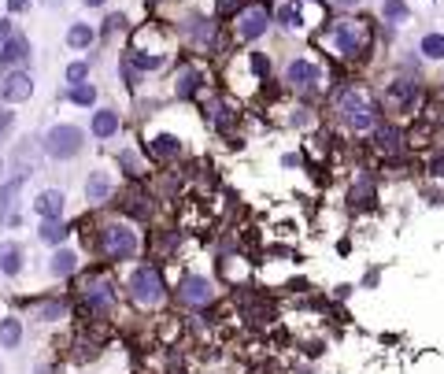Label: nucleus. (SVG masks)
Instances as JSON below:
<instances>
[{
    "instance_id": "obj_10",
    "label": "nucleus",
    "mask_w": 444,
    "mask_h": 374,
    "mask_svg": "<svg viewBox=\"0 0 444 374\" xmlns=\"http://www.w3.org/2000/svg\"><path fill=\"white\" fill-rule=\"evenodd\" d=\"M130 297L137 300V304H148V308L160 304V300H163V275L152 263L134 267V275H130Z\"/></svg>"
},
{
    "instance_id": "obj_23",
    "label": "nucleus",
    "mask_w": 444,
    "mask_h": 374,
    "mask_svg": "<svg viewBox=\"0 0 444 374\" xmlns=\"http://www.w3.org/2000/svg\"><path fill=\"white\" fill-rule=\"evenodd\" d=\"M93 41H96V30L89 23H70L67 26V49H75V52H89L93 49Z\"/></svg>"
},
{
    "instance_id": "obj_35",
    "label": "nucleus",
    "mask_w": 444,
    "mask_h": 374,
    "mask_svg": "<svg viewBox=\"0 0 444 374\" xmlns=\"http://www.w3.org/2000/svg\"><path fill=\"white\" fill-rule=\"evenodd\" d=\"M63 78H67V85H82V82H89V60H75V63H67Z\"/></svg>"
},
{
    "instance_id": "obj_28",
    "label": "nucleus",
    "mask_w": 444,
    "mask_h": 374,
    "mask_svg": "<svg viewBox=\"0 0 444 374\" xmlns=\"http://www.w3.org/2000/svg\"><path fill=\"white\" fill-rule=\"evenodd\" d=\"M67 100H70L75 108H96L100 93H96L93 82H82V85H70V89H67Z\"/></svg>"
},
{
    "instance_id": "obj_24",
    "label": "nucleus",
    "mask_w": 444,
    "mask_h": 374,
    "mask_svg": "<svg viewBox=\"0 0 444 374\" xmlns=\"http://www.w3.org/2000/svg\"><path fill=\"white\" fill-rule=\"evenodd\" d=\"M75 270H78V252L75 249H60L49 260V275H56V278H75Z\"/></svg>"
},
{
    "instance_id": "obj_6",
    "label": "nucleus",
    "mask_w": 444,
    "mask_h": 374,
    "mask_svg": "<svg viewBox=\"0 0 444 374\" xmlns=\"http://www.w3.org/2000/svg\"><path fill=\"white\" fill-rule=\"evenodd\" d=\"M270 23H274V15H270V4H267V0H248V4L230 19L234 45H255V41L270 30Z\"/></svg>"
},
{
    "instance_id": "obj_44",
    "label": "nucleus",
    "mask_w": 444,
    "mask_h": 374,
    "mask_svg": "<svg viewBox=\"0 0 444 374\" xmlns=\"http://www.w3.org/2000/svg\"><path fill=\"white\" fill-rule=\"evenodd\" d=\"M45 4H49V8H60V4H63V0H45Z\"/></svg>"
},
{
    "instance_id": "obj_15",
    "label": "nucleus",
    "mask_w": 444,
    "mask_h": 374,
    "mask_svg": "<svg viewBox=\"0 0 444 374\" xmlns=\"http://www.w3.org/2000/svg\"><path fill=\"white\" fill-rule=\"evenodd\" d=\"M0 67L4 70H19V67H30V37L26 34H11L0 49Z\"/></svg>"
},
{
    "instance_id": "obj_17",
    "label": "nucleus",
    "mask_w": 444,
    "mask_h": 374,
    "mask_svg": "<svg viewBox=\"0 0 444 374\" xmlns=\"http://www.w3.org/2000/svg\"><path fill=\"white\" fill-rule=\"evenodd\" d=\"M30 175H34V167H19L15 178H8L4 185H0V226H8L11 208H15V200H19V193H23V185H26Z\"/></svg>"
},
{
    "instance_id": "obj_25",
    "label": "nucleus",
    "mask_w": 444,
    "mask_h": 374,
    "mask_svg": "<svg viewBox=\"0 0 444 374\" xmlns=\"http://www.w3.org/2000/svg\"><path fill=\"white\" fill-rule=\"evenodd\" d=\"M70 223H63V219H41V230H37V237L45 241V244H63L67 237H70Z\"/></svg>"
},
{
    "instance_id": "obj_27",
    "label": "nucleus",
    "mask_w": 444,
    "mask_h": 374,
    "mask_svg": "<svg viewBox=\"0 0 444 374\" xmlns=\"http://www.w3.org/2000/svg\"><path fill=\"white\" fill-rule=\"evenodd\" d=\"M126 30H130V15H126V11H111V15H104V26L96 30V37L108 45L115 34H126Z\"/></svg>"
},
{
    "instance_id": "obj_2",
    "label": "nucleus",
    "mask_w": 444,
    "mask_h": 374,
    "mask_svg": "<svg viewBox=\"0 0 444 374\" xmlns=\"http://www.w3.org/2000/svg\"><path fill=\"white\" fill-rule=\"evenodd\" d=\"M319 45L334 56V60L355 63L370 52V45H374V26L360 15H345V11H341L337 19L326 23V30L319 34Z\"/></svg>"
},
{
    "instance_id": "obj_22",
    "label": "nucleus",
    "mask_w": 444,
    "mask_h": 374,
    "mask_svg": "<svg viewBox=\"0 0 444 374\" xmlns=\"http://www.w3.org/2000/svg\"><path fill=\"white\" fill-rule=\"evenodd\" d=\"M274 23L281 26V30H304V8H300V0H285V4H278L274 11Z\"/></svg>"
},
{
    "instance_id": "obj_30",
    "label": "nucleus",
    "mask_w": 444,
    "mask_h": 374,
    "mask_svg": "<svg viewBox=\"0 0 444 374\" xmlns=\"http://www.w3.org/2000/svg\"><path fill=\"white\" fill-rule=\"evenodd\" d=\"M245 67L255 82H270V56L267 52H245Z\"/></svg>"
},
{
    "instance_id": "obj_39",
    "label": "nucleus",
    "mask_w": 444,
    "mask_h": 374,
    "mask_svg": "<svg viewBox=\"0 0 444 374\" xmlns=\"http://www.w3.org/2000/svg\"><path fill=\"white\" fill-rule=\"evenodd\" d=\"M326 4H334L337 11H355V8L363 4V0H326Z\"/></svg>"
},
{
    "instance_id": "obj_33",
    "label": "nucleus",
    "mask_w": 444,
    "mask_h": 374,
    "mask_svg": "<svg viewBox=\"0 0 444 374\" xmlns=\"http://www.w3.org/2000/svg\"><path fill=\"white\" fill-rule=\"evenodd\" d=\"M245 4H248V0H215V4H211V19L230 23V19H234V15H237V11L245 8Z\"/></svg>"
},
{
    "instance_id": "obj_31",
    "label": "nucleus",
    "mask_w": 444,
    "mask_h": 374,
    "mask_svg": "<svg viewBox=\"0 0 444 374\" xmlns=\"http://www.w3.org/2000/svg\"><path fill=\"white\" fill-rule=\"evenodd\" d=\"M419 56L422 60H444V34H426L422 41H419Z\"/></svg>"
},
{
    "instance_id": "obj_36",
    "label": "nucleus",
    "mask_w": 444,
    "mask_h": 374,
    "mask_svg": "<svg viewBox=\"0 0 444 374\" xmlns=\"http://www.w3.org/2000/svg\"><path fill=\"white\" fill-rule=\"evenodd\" d=\"M175 244H178V234H175V230H167V234L156 237V249H160V252H170Z\"/></svg>"
},
{
    "instance_id": "obj_42",
    "label": "nucleus",
    "mask_w": 444,
    "mask_h": 374,
    "mask_svg": "<svg viewBox=\"0 0 444 374\" xmlns=\"http://www.w3.org/2000/svg\"><path fill=\"white\" fill-rule=\"evenodd\" d=\"M82 4H85V8H104L108 0H82Z\"/></svg>"
},
{
    "instance_id": "obj_41",
    "label": "nucleus",
    "mask_w": 444,
    "mask_h": 374,
    "mask_svg": "<svg viewBox=\"0 0 444 374\" xmlns=\"http://www.w3.org/2000/svg\"><path fill=\"white\" fill-rule=\"evenodd\" d=\"M281 167H300V156L289 152V156H281Z\"/></svg>"
},
{
    "instance_id": "obj_1",
    "label": "nucleus",
    "mask_w": 444,
    "mask_h": 374,
    "mask_svg": "<svg viewBox=\"0 0 444 374\" xmlns=\"http://www.w3.org/2000/svg\"><path fill=\"white\" fill-rule=\"evenodd\" d=\"M329 111H334V119L345 126L348 134H374L378 126L385 123V108L381 100L363 89V85H337L334 93H329Z\"/></svg>"
},
{
    "instance_id": "obj_21",
    "label": "nucleus",
    "mask_w": 444,
    "mask_h": 374,
    "mask_svg": "<svg viewBox=\"0 0 444 374\" xmlns=\"http://www.w3.org/2000/svg\"><path fill=\"white\" fill-rule=\"evenodd\" d=\"M23 260H26V252H23L19 241H4V244H0V275L15 278L19 270H23Z\"/></svg>"
},
{
    "instance_id": "obj_12",
    "label": "nucleus",
    "mask_w": 444,
    "mask_h": 374,
    "mask_svg": "<svg viewBox=\"0 0 444 374\" xmlns=\"http://www.w3.org/2000/svg\"><path fill=\"white\" fill-rule=\"evenodd\" d=\"M34 96V78L30 70L19 67V70H4V78H0V100L11 108V104H26V100Z\"/></svg>"
},
{
    "instance_id": "obj_9",
    "label": "nucleus",
    "mask_w": 444,
    "mask_h": 374,
    "mask_svg": "<svg viewBox=\"0 0 444 374\" xmlns=\"http://www.w3.org/2000/svg\"><path fill=\"white\" fill-rule=\"evenodd\" d=\"M204 85H208V70H204V63L185 60V63L175 70V85H170V96L182 100V104H196V96L204 93Z\"/></svg>"
},
{
    "instance_id": "obj_26",
    "label": "nucleus",
    "mask_w": 444,
    "mask_h": 374,
    "mask_svg": "<svg viewBox=\"0 0 444 374\" xmlns=\"http://www.w3.org/2000/svg\"><path fill=\"white\" fill-rule=\"evenodd\" d=\"M367 200H374V175H370V170H363V175L355 178V185L348 189V204L352 208H363Z\"/></svg>"
},
{
    "instance_id": "obj_14",
    "label": "nucleus",
    "mask_w": 444,
    "mask_h": 374,
    "mask_svg": "<svg viewBox=\"0 0 444 374\" xmlns=\"http://www.w3.org/2000/svg\"><path fill=\"white\" fill-rule=\"evenodd\" d=\"M115 197V175H111L108 167H93L89 178H85V200H89L93 208L108 204V200Z\"/></svg>"
},
{
    "instance_id": "obj_45",
    "label": "nucleus",
    "mask_w": 444,
    "mask_h": 374,
    "mask_svg": "<svg viewBox=\"0 0 444 374\" xmlns=\"http://www.w3.org/2000/svg\"><path fill=\"white\" fill-rule=\"evenodd\" d=\"M0 374H4V370H0Z\"/></svg>"
},
{
    "instance_id": "obj_19",
    "label": "nucleus",
    "mask_w": 444,
    "mask_h": 374,
    "mask_svg": "<svg viewBox=\"0 0 444 374\" xmlns=\"http://www.w3.org/2000/svg\"><path fill=\"white\" fill-rule=\"evenodd\" d=\"M182 300H185V304H193V308H208L211 300H215L211 282H208V278H200V275L185 278V282H182Z\"/></svg>"
},
{
    "instance_id": "obj_16",
    "label": "nucleus",
    "mask_w": 444,
    "mask_h": 374,
    "mask_svg": "<svg viewBox=\"0 0 444 374\" xmlns=\"http://www.w3.org/2000/svg\"><path fill=\"white\" fill-rule=\"evenodd\" d=\"M122 211L130 215L134 223H145V219H152V211H156V200L141 189V182H134L130 189L122 193Z\"/></svg>"
},
{
    "instance_id": "obj_34",
    "label": "nucleus",
    "mask_w": 444,
    "mask_h": 374,
    "mask_svg": "<svg viewBox=\"0 0 444 374\" xmlns=\"http://www.w3.org/2000/svg\"><path fill=\"white\" fill-rule=\"evenodd\" d=\"M67 315V304L63 300H56V297H49V300H41L37 304V319L41 323H56V319H63Z\"/></svg>"
},
{
    "instance_id": "obj_7",
    "label": "nucleus",
    "mask_w": 444,
    "mask_h": 374,
    "mask_svg": "<svg viewBox=\"0 0 444 374\" xmlns=\"http://www.w3.org/2000/svg\"><path fill=\"white\" fill-rule=\"evenodd\" d=\"M182 41L185 45H193V52L219 56V49H222V23L211 19V15H189L182 23Z\"/></svg>"
},
{
    "instance_id": "obj_43",
    "label": "nucleus",
    "mask_w": 444,
    "mask_h": 374,
    "mask_svg": "<svg viewBox=\"0 0 444 374\" xmlns=\"http://www.w3.org/2000/svg\"><path fill=\"white\" fill-rule=\"evenodd\" d=\"M34 374H56V370H52V367H45V363H37V367H34Z\"/></svg>"
},
{
    "instance_id": "obj_18",
    "label": "nucleus",
    "mask_w": 444,
    "mask_h": 374,
    "mask_svg": "<svg viewBox=\"0 0 444 374\" xmlns=\"http://www.w3.org/2000/svg\"><path fill=\"white\" fill-rule=\"evenodd\" d=\"M119 126H122V119H119L115 108H96L93 111V123H89V134L96 141H111V137L119 134Z\"/></svg>"
},
{
    "instance_id": "obj_13",
    "label": "nucleus",
    "mask_w": 444,
    "mask_h": 374,
    "mask_svg": "<svg viewBox=\"0 0 444 374\" xmlns=\"http://www.w3.org/2000/svg\"><path fill=\"white\" fill-rule=\"evenodd\" d=\"M148 152L156 163H175L185 156V141L170 130H156V134H148Z\"/></svg>"
},
{
    "instance_id": "obj_8",
    "label": "nucleus",
    "mask_w": 444,
    "mask_h": 374,
    "mask_svg": "<svg viewBox=\"0 0 444 374\" xmlns=\"http://www.w3.org/2000/svg\"><path fill=\"white\" fill-rule=\"evenodd\" d=\"M426 89L419 85V75H396L385 82V93H381V108L385 115H396V111H411L422 104Z\"/></svg>"
},
{
    "instance_id": "obj_40",
    "label": "nucleus",
    "mask_w": 444,
    "mask_h": 374,
    "mask_svg": "<svg viewBox=\"0 0 444 374\" xmlns=\"http://www.w3.org/2000/svg\"><path fill=\"white\" fill-rule=\"evenodd\" d=\"M11 34H15V26H11L8 19H0V49H4V41H8Z\"/></svg>"
},
{
    "instance_id": "obj_4",
    "label": "nucleus",
    "mask_w": 444,
    "mask_h": 374,
    "mask_svg": "<svg viewBox=\"0 0 444 374\" xmlns=\"http://www.w3.org/2000/svg\"><path fill=\"white\" fill-rule=\"evenodd\" d=\"M41 152L56 163H70L75 156L85 152V130L78 123H56L45 130V137H41Z\"/></svg>"
},
{
    "instance_id": "obj_3",
    "label": "nucleus",
    "mask_w": 444,
    "mask_h": 374,
    "mask_svg": "<svg viewBox=\"0 0 444 374\" xmlns=\"http://www.w3.org/2000/svg\"><path fill=\"white\" fill-rule=\"evenodd\" d=\"M137 249H141V234H137L134 223H126V219L100 223V230H96V252L104 256V260L126 263V260H134V256H137Z\"/></svg>"
},
{
    "instance_id": "obj_37",
    "label": "nucleus",
    "mask_w": 444,
    "mask_h": 374,
    "mask_svg": "<svg viewBox=\"0 0 444 374\" xmlns=\"http://www.w3.org/2000/svg\"><path fill=\"white\" fill-rule=\"evenodd\" d=\"M11 126H15V111H0V141L8 137Z\"/></svg>"
},
{
    "instance_id": "obj_38",
    "label": "nucleus",
    "mask_w": 444,
    "mask_h": 374,
    "mask_svg": "<svg viewBox=\"0 0 444 374\" xmlns=\"http://www.w3.org/2000/svg\"><path fill=\"white\" fill-rule=\"evenodd\" d=\"M4 8L11 15H23V11H30V0H4Z\"/></svg>"
},
{
    "instance_id": "obj_32",
    "label": "nucleus",
    "mask_w": 444,
    "mask_h": 374,
    "mask_svg": "<svg viewBox=\"0 0 444 374\" xmlns=\"http://www.w3.org/2000/svg\"><path fill=\"white\" fill-rule=\"evenodd\" d=\"M381 19L389 23V26H396V23L411 19V8L404 4V0H385V4H381Z\"/></svg>"
},
{
    "instance_id": "obj_29",
    "label": "nucleus",
    "mask_w": 444,
    "mask_h": 374,
    "mask_svg": "<svg viewBox=\"0 0 444 374\" xmlns=\"http://www.w3.org/2000/svg\"><path fill=\"white\" fill-rule=\"evenodd\" d=\"M23 341V323L15 319V315H8V319H0V349H19Z\"/></svg>"
},
{
    "instance_id": "obj_5",
    "label": "nucleus",
    "mask_w": 444,
    "mask_h": 374,
    "mask_svg": "<svg viewBox=\"0 0 444 374\" xmlns=\"http://www.w3.org/2000/svg\"><path fill=\"white\" fill-rule=\"evenodd\" d=\"M326 82V70L315 56H296V60L285 63V89L296 93L300 100H315Z\"/></svg>"
},
{
    "instance_id": "obj_11",
    "label": "nucleus",
    "mask_w": 444,
    "mask_h": 374,
    "mask_svg": "<svg viewBox=\"0 0 444 374\" xmlns=\"http://www.w3.org/2000/svg\"><path fill=\"white\" fill-rule=\"evenodd\" d=\"M370 149H374L378 156H385V160H400V156H407L411 141H407V130L396 123H381L374 134H370Z\"/></svg>"
},
{
    "instance_id": "obj_20",
    "label": "nucleus",
    "mask_w": 444,
    "mask_h": 374,
    "mask_svg": "<svg viewBox=\"0 0 444 374\" xmlns=\"http://www.w3.org/2000/svg\"><path fill=\"white\" fill-rule=\"evenodd\" d=\"M34 211L41 215V219H63V211H67L63 189H41L37 200H34Z\"/></svg>"
}]
</instances>
